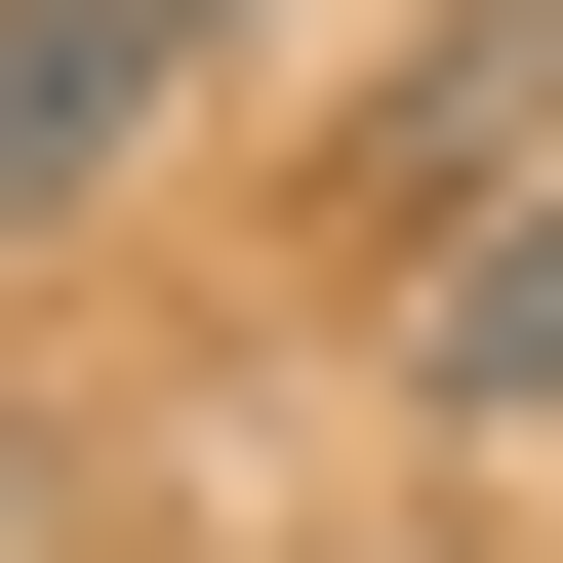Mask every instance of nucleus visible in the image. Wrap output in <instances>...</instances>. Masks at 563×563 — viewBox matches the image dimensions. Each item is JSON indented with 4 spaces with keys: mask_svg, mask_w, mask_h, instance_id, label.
<instances>
[{
    "mask_svg": "<svg viewBox=\"0 0 563 563\" xmlns=\"http://www.w3.org/2000/svg\"><path fill=\"white\" fill-rule=\"evenodd\" d=\"M402 402H443V443H563V201H483V242L402 282Z\"/></svg>",
    "mask_w": 563,
    "mask_h": 563,
    "instance_id": "2",
    "label": "nucleus"
},
{
    "mask_svg": "<svg viewBox=\"0 0 563 563\" xmlns=\"http://www.w3.org/2000/svg\"><path fill=\"white\" fill-rule=\"evenodd\" d=\"M162 121H201V0H0V242H81Z\"/></svg>",
    "mask_w": 563,
    "mask_h": 563,
    "instance_id": "1",
    "label": "nucleus"
},
{
    "mask_svg": "<svg viewBox=\"0 0 563 563\" xmlns=\"http://www.w3.org/2000/svg\"><path fill=\"white\" fill-rule=\"evenodd\" d=\"M201 41H282V0H201Z\"/></svg>",
    "mask_w": 563,
    "mask_h": 563,
    "instance_id": "3",
    "label": "nucleus"
}]
</instances>
